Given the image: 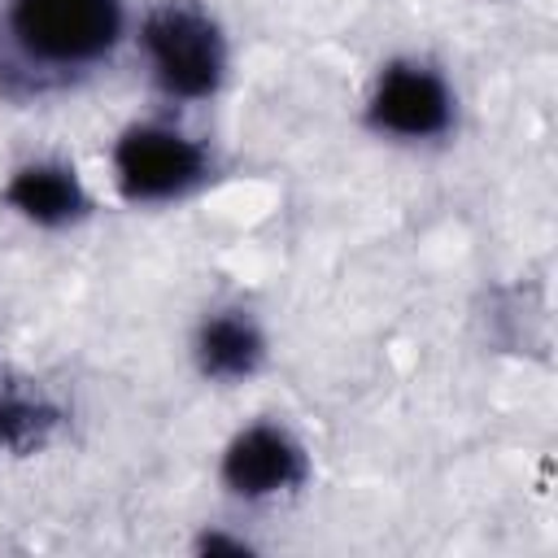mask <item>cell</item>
I'll return each instance as SVG.
<instances>
[{"label": "cell", "instance_id": "cell-1", "mask_svg": "<svg viewBox=\"0 0 558 558\" xmlns=\"http://www.w3.org/2000/svg\"><path fill=\"white\" fill-rule=\"evenodd\" d=\"M122 31L118 0H9V35L22 57L74 70L100 61Z\"/></svg>", "mask_w": 558, "mask_h": 558}, {"label": "cell", "instance_id": "cell-8", "mask_svg": "<svg viewBox=\"0 0 558 558\" xmlns=\"http://www.w3.org/2000/svg\"><path fill=\"white\" fill-rule=\"evenodd\" d=\"M57 423V410L22 388V384H0V440L4 445H31V440H44V432Z\"/></svg>", "mask_w": 558, "mask_h": 558}, {"label": "cell", "instance_id": "cell-4", "mask_svg": "<svg viewBox=\"0 0 558 558\" xmlns=\"http://www.w3.org/2000/svg\"><path fill=\"white\" fill-rule=\"evenodd\" d=\"M371 122L392 135H440L449 126V92L423 65H392L375 87Z\"/></svg>", "mask_w": 558, "mask_h": 558}, {"label": "cell", "instance_id": "cell-3", "mask_svg": "<svg viewBox=\"0 0 558 558\" xmlns=\"http://www.w3.org/2000/svg\"><path fill=\"white\" fill-rule=\"evenodd\" d=\"M201 148L166 126H131L113 148L118 187L131 201H161L201 179Z\"/></svg>", "mask_w": 558, "mask_h": 558}, {"label": "cell", "instance_id": "cell-2", "mask_svg": "<svg viewBox=\"0 0 558 558\" xmlns=\"http://www.w3.org/2000/svg\"><path fill=\"white\" fill-rule=\"evenodd\" d=\"M144 48L170 96H209L222 78V35L192 4H166L144 22Z\"/></svg>", "mask_w": 558, "mask_h": 558}, {"label": "cell", "instance_id": "cell-5", "mask_svg": "<svg viewBox=\"0 0 558 558\" xmlns=\"http://www.w3.org/2000/svg\"><path fill=\"white\" fill-rule=\"evenodd\" d=\"M222 480L244 497H266L305 480V453L279 427H248L231 440L222 458Z\"/></svg>", "mask_w": 558, "mask_h": 558}, {"label": "cell", "instance_id": "cell-6", "mask_svg": "<svg viewBox=\"0 0 558 558\" xmlns=\"http://www.w3.org/2000/svg\"><path fill=\"white\" fill-rule=\"evenodd\" d=\"M9 201H13L26 218H35V222H44V227H61V222H70V218H78V214L87 209V196H83L74 170L48 166V161L17 170L13 183H9Z\"/></svg>", "mask_w": 558, "mask_h": 558}, {"label": "cell", "instance_id": "cell-7", "mask_svg": "<svg viewBox=\"0 0 558 558\" xmlns=\"http://www.w3.org/2000/svg\"><path fill=\"white\" fill-rule=\"evenodd\" d=\"M196 357H201V371L205 375H218V379H240L248 375L257 362H262V336L248 318L240 314H218L201 327L196 336Z\"/></svg>", "mask_w": 558, "mask_h": 558}]
</instances>
